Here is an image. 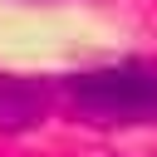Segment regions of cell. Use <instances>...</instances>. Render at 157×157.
<instances>
[{"label": "cell", "instance_id": "cell-1", "mask_svg": "<svg viewBox=\"0 0 157 157\" xmlns=\"http://www.w3.org/2000/svg\"><path fill=\"white\" fill-rule=\"evenodd\" d=\"M69 103L88 123H157V64L123 59L64 78Z\"/></svg>", "mask_w": 157, "mask_h": 157}, {"label": "cell", "instance_id": "cell-2", "mask_svg": "<svg viewBox=\"0 0 157 157\" xmlns=\"http://www.w3.org/2000/svg\"><path fill=\"white\" fill-rule=\"evenodd\" d=\"M49 113V88L20 74H0V132H25L39 128Z\"/></svg>", "mask_w": 157, "mask_h": 157}]
</instances>
